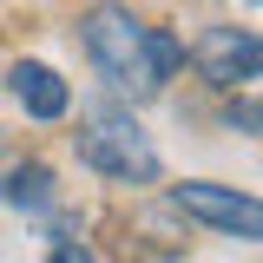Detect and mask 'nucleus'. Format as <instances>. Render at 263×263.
Here are the masks:
<instances>
[{
    "mask_svg": "<svg viewBox=\"0 0 263 263\" xmlns=\"http://www.w3.org/2000/svg\"><path fill=\"white\" fill-rule=\"evenodd\" d=\"M79 40H86L92 66L112 79V92H125V99H152V92H164V79L184 66L178 33L145 27L132 7H92V13L79 20Z\"/></svg>",
    "mask_w": 263,
    "mask_h": 263,
    "instance_id": "obj_1",
    "label": "nucleus"
},
{
    "mask_svg": "<svg viewBox=\"0 0 263 263\" xmlns=\"http://www.w3.org/2000/svg\"><path fill=\"white\" fill-rule=\"evenodd\" d=\"M72 145H79V164L99 171V178H112V184H152V178H158V145H152V138L138 132V119H125V112L79 125Z\"/></svg>",
    "mask_w": 263,
    "mask_h": 263,
    "instance_id": "obj_2",
    "label": "nucleus"
},
{
    "mask_svg": "<svg viewBox=\"0 0 263 263\" xmlns=\"http://www.w3.org/2000/svg\"><path fill=\"white\" fill-rule=\"evenodd\" d=\"M171 211H184V217H197V224L224 230V237H243V243L263 237V204L250 191H237V184L184 178V184H171Z\"/></svg>",
    "mask_w": 263,
    "mask_h": 263,
    "instance_id": "obj_3",
    "label": "nucleus"
},
{
    "mask_svg": "<svg viewBox=\"0 0 263 263\" xmlns=\"http://www.w3.org/2000/svg\"><path fill=\"white\" fill-rule=\"evenodd\" d=\"M191 60L217 92H237V86H250L263 72V40H257V27H211L191 46Z\"/></svg>",
    "mask_w": 263,
    "mask_h": 263,
    "instance_id": "obj_4",
    "label": "nucleus"
},
{
    "mask_svg": "<svg viewBox=\"0 0 263 263\" xmlns=\"http://www.w3.org/2000/svg\"><path fill=\"white\" fill-rule=\"evenodd\" d=\"M7 92L27 105V119H66V105H72L66 79L53 72V66H40V60H20V66H13V72H7Z\"/></svg>",
    "mask_w": 263,
    "mask_h": 263,
    "instance_id": "obj_5",
    "label": "nucleus"
},
{
    "mask_svg": "<svg viewBox=\"0 0 263 263\" xmlns=\"http://www.w3.org/2000/svg\"><path fill=\"white\" fill-rule=\"evenodd\" d=\"M53 171L46 164H13V178H7V204H20V211H46L53 204Z\"/></svg>",
    "mask_w": 263,
    "mask_h": 263,
    "instance_id": "obj_6",
    "label": "nucleus"
},
{
    "mask_svg": "<svg viewBox=\"0 0 263 263\" xmlns=\"http://www.w3.org/2000/svg\"><path fill=\"white\" fill-rule=\"evenodd\" d=\"M46 263H99V257H92V250H79V243H60Z\"/></svg>",
    "mask_w": 263,
    "mask_h": 263,
    "instance_id": "obj_7",
    "label": "nucleus"
},
{
    "mask_svg": "<svg viewBox=\"0 0 263 263\" xmlns=\"http://www.w3.org/2000/svg\"><path fill=\"white\" fill-rule=\"evenodd\" d=\"M224 119H230V125H243V132H257V105H250V99H243V105H230Z\"/></svg>",
    "mask_w": 263,
    "mask_h": 263,
    "instance_id": "obj_8",
    "label": "nucleus"
},
{
    "mask_svg": "<svg viewBox=\"0 0 263 263\" xmlns=\"http://www.w3.org/2000/svg\"><path fill=\"white\" fill-rule=\"evenodd\" d=\"M250 7H257V0H250Z\"/></svg>",
    "mask_w": 263,
    "mask_h": 263,
    "instance_id": "obj_9",
    "label": "nucleus"
}]
</instances>
